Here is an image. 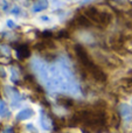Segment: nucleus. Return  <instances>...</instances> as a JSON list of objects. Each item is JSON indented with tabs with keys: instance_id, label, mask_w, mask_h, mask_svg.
<instances>
[{
	"instance_id": "obj_5",
	"label": "nucleus",
	"mask_w": 132,
	"mask_h": 133,
	"mask_svg": "<svg viewBox=\"0 0 132 133\" xmlns=\"http://www.w3.org/2000/svg\"><path fill=\"white\" fill-rule=\"evenodd\" d=\"M7 113V108H6V104L4 102L0 101V116H5Z\"/></svg>"
},
{
	"instance_id": "obj_1",
	"label": "nucleus",
	"mask_w": 132,
	"mask_h": 133,
	"mask_svg": "<svg viewBox=\"0 0 132 133\" xmlns=\"http://www.w3.org/2000/svg\"><path fill=\"white\" fill-rule=\"evenodd\" d=\"M83 15L90 20L91 23L100 27H105L111 21V15L107 12H103L98 9L97 7H87L83 11Z\"/></svg>"
},
{
	"instance_id": "obj_3",
	"label": "nucleus",
	"mask_w": 132,
	"mask_h": 133,
	"mask_svg": "<svg viewBox=\"0 0 132 133\" xmlns=\"http://www.w3.org/2000/svg\"><path fill=\"white\" fill-rule=\"evenodd\" d=\"M18 54L21 56V57H27V56H29V50H28V47H26V46H19Z\"/></svg>"
},
{
	"instance_id": "obj_2",
	"label": "nucleus",
	"mask_w": 132,
	"mask_h": 133,
	"mask_svg": "<svg viewBox=\"0 0 132 133\" xmlns=\"http://www.w3.org/2000/svg\"><path fill=\"white\" fill-rule=\"evenodd\" d=\"M47 7H48V1H47V0H39V1L34 5L33 8H34L35 12H39V11H42V9L47 8Z\"/></svg>"
},
{
	"instance_id": "obj_4",
	"label": "nucleus",
	"mask_w": 132,
	"mask_h": 133,
	"mask_svg": "<svg viewBox=\"0 0 132 133\" xmlns=\"http://www.w3.org/2000/svg\"><path fill=\"white\" fill-rule=\"evenodd\" d=\"M32 115H33L32 110H23L18 115V119H26V118H29Z\"/></svg>"
}]
</instances>
